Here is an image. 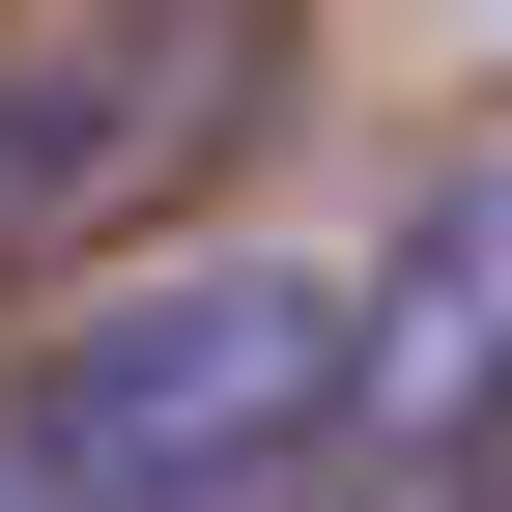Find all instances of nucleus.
<instances>
[{
	"label": "nucleus",
	"mask_w": 512,
	"mask_h": 512,
	"mask_svg": "<svg viewBox=\"0 0 512 512\" xmlns=\"http://www.w3.org/2000/svg\"><path fill=\"white\" fill-rule=\"evenodd\" d=\"M29 427L86 456V512H256L285 456H342V285L313 256H171V285L29 342Z\"/></svg>",
	"instance_id": "f257e3e1"
},
{
	"label": "nucleus",
	"mask_w": 512,
	"mask_h": 512,
	"mask_svg": "<svg viewBox=\"0 0 512 512\" xmlns=\"http://www.w3.org/2000/svg\"><path fill=\"white\" fill-rule=\"evenodd\" d=\"M256 0H57V29H0V256H86L143 171H200L256 114Z\"/></svg>",
	"instance_id": "f03ea898"
},
{
	"label": "nucleus",
	"mask_w": 512,
	"mask_h": 512,
	"mask_svg": "<svg viewBox=\"0 0 512 512\" xmlns=\"http://www.w3.org/2000/svg\"><path fill=\"white\" fill-rule=\"evenodd\" d=\"M484 427H512V143H456L399 200V256L342 285V456L427 484V456H484Z\"/></svg>",
	"instance_id": "7ed1b4c3"
},
{
	"label": "nucleus",
	"mask_w": 512,
	"mask_h": 512,
	"mask_svg": "<svg viewBox=\"0 0 512 512\" xmlns=\"http://www.w3.org/2000/svg\"><path fill=\"white\" fill-rule=\"evenodd\" d=\"M0 512H86V456H57V427H29V399H0Z\"/></svg>",
	"instance_id": "20e7f679"
},
{
	"label": "nucleus",
	"mask_w": 512,
	"mask_h": 512,
	"mask_svg": "<svg viewBox=\"0 0 512 512\" xmlns=\"http://www.w3.org/2000/svg\"><path fill=\"white\" fill-rule=\"evenodd\" d=\"M370 484H399V456H285V484H256V512H370Z\"/></svg>",
	"instance_id": "39448f33"
},
{
	"label": "nucleus",
	"mask_w": 512,
	"mask_h": 512,
	"mask_svg": "<svg viewBox=\"0 0 512 512\" xmlns=\"http://www.w3.org/2000/svg\"><path fill=\"white\" fill-rule=\"evenodd\" d=\"M484 512H512V427H484Z\"/></svg>",
	"instance_id": "423d86ee"
}]
</instances>
